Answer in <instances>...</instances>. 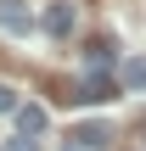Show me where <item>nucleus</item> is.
Listing matches in <instances>:
<instances>
[{"label": "nucleus", "instance_id": "f257e3e1", "mask_svg": "<svg viewBox=\"0 0 146 151\" xmlns=\"http://www.w3.org/2000/svg\"><path fill=\"white\" fill-rule=\"evenodd\" d=\"M39 28H45L51 39H62V34L73 28V6H68V0H51V6H45V17H39Z\"/></svg>", "mask_w": 146, "mask_h": 151}, {"label": "nucleus", "instance_id": "20e7f679", "mask_svg": "<svg viewBox=\"0 0 146 151\" xmlns=\"http://www.w3.org/2000/svg\"><path fill=\"white\" fill-rule=\"evenodd\" d=\"M45 129V106H17V134H39Z\"/></svg>", "mask_w": 146, "mask_h": 151}, {"label": "nucleus", "instance_id": "f03ea898", "mask_svg": "<svg viewBox=\"0 0 146 151\" xmlns=\"http://www.w3.org/2000/svg\"><path fill=\"white\" fill-rule=\"evenodd\" d=\"M0 28H11V34H28L34 28V17L23 11V0H0Z\"/></svg>", "mask_w": 146, "mask_h": 151}, {"label": "nucleus", "instance_id": "39448f33", "mask_svg": "<svg viewBox=\"0 0 146 151\" xmlns=\"http://www.w3.org/2000/svg\"><path fill=\"white\" fill-rule=\"evenodd\" d=\"M0 112H17V90L11 84H0Z\"/></svg>", "mask_w": 146, "mask_h": 151}, {"label": "nucleus", "instance_id": "7ed1b4c3", "mask_svg": "<svg viewBox=\"0 0 146 151\" xmlns=\"http://www.w3.org/2000/svg\"><path fill=\"white\" fill-rule=\"evenodd\" d=\"M118 84H124L129 95H141V90H146V56H129V62L118 67Z\"/></svg>", "mask_w": 146, "mask_h": 151}, {"label": "nucleus", "instance_id": "423d86ee", "mask_svg": "<svg viewBox=\"0 0 146 151\" xmlns=\"http://www.w3.org/2000/svg\"><path fill=\"white\" fill-rule=\"evenodd\" d=\"M11 151H39V140H34V134H17V140H11Z\"/></svg>", "mask_w": 146, "mask_h": 151}]
</instances>
